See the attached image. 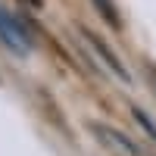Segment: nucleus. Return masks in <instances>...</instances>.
Returning <instances> with one entry per match:
<instances>
[{
  "label": "nucleus",
  "mask_w": 156,
  "mask_h": 156,
  "mask_svg": "<svg viewBox=\"0 0 156 156\" xmlns=\"http://www.w3.org/2000/svg\"><path fill=\"white\" fill-rule=\"evenodd\" d=\"M0 41H3L12 53L25 56V53L31 50V31L25 28V22H19L12 12L0 9Z\"/></svg>",
  "instance_id": "1"
},
{
  "label": "nucleus",
  "mask_w": 156,
  "mask_h": 156,
  "mask_svg": "<svg viewBox=\"0 0 156 156\" xmlns=\"http://www.w3.org/2000/svg\"><path fill=\"white\" fill-rule=\"evenodd\" d=\"M90 131H94V137L100 140L103 147H109L112 153H122V156H144V150L134 147V144H131V140H128L122 131H115V128L103 125V122H94V125H90Z\"/></svg>",
  "instance_id": "2"
},
{
  "label": "nucleus",
  "mask_w": 156,
  "mask_h": 156,
  "mask_svg": "<svg viewBox=\"0 0 156 156\" xmlns=\"http://www.w3.org/2000/svg\"><path fill=\"white\" fill-rule=\"evenodd\" d=\"M81 41H84L90 50H94V56H97V59H100V62H103V66H106V69H109L115 78H119V81H131V78H128V69L122 66V59L115 56L112 50H109V47L103 44L100 37H97V34H90L87 28H81Z\"/></svg>",
  "instance_id": "3"
},
{
  "label": "nucleus",
  "mask_w": 156,
  "mask_h": 156,
  "mask_svg": "<svg viewBox=\"0 0 156 156\" xmlns=\"http://www.w3.org/2000/svg\"><path fill=\"white\" fill-rule=\"evenodd\" d=\"M94 6H97V12L103 19H106L112 28H122V19H119V12H115V6H112V0H94Z\"/></svg>",
  "instance_id": "4"
},
{
  "label": "nucleus",
  "mask_w": 156,
  "mask_h": 156,
  "mask_svg": "<svg viewBox=\"0 0 156 156\" xmlns=\"http://www.w3.org/2000/svg\"><path fill=\"white\" fill-rule=\"evenodd\" d=\"M131 115H134V122L147 131V137H150V140H156V125H153V119H150V115H147L144 109H137V106H131Z\"/></svg>",
  "instance_id": "5"
},
{
  "label": "nucleus",
  "mask_w": 156,
  "mask_h": 156,
  "mask_svg": "<svg viewBox=\"0 0 156 156\" xmlns=\"http://www.w3.org/2000/svg\"><path fill=\"white\" fill-rule=\"evenodd\" d=\"M153 84H156V75H153Z\"/></svg>",
  "instance_id": "6"
}]
</instances>
